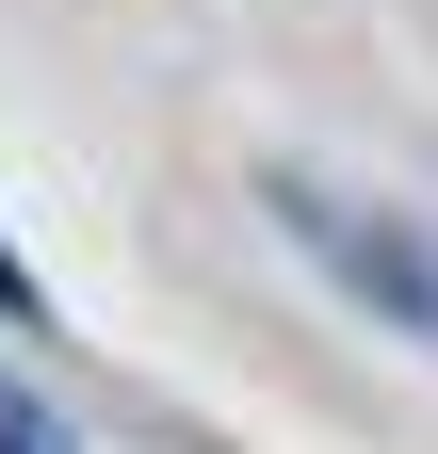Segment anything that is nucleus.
Returning a JSON list of instances; mask_svg holds the SVG:
<instances>
[{
    "label": "nucleus",
    "instance_id": "f257e3e1",
    "mask_svg": "<svg viewBox=\"0 0 438 454\" xmlns=\"http://www.w3.org/2000/svg\"><path fill=\"white\" fill-rule=\"evenodd\" d=\"M0 454H49V422H33V406H0Z\"/></svg>",
    "mask_w": 438,
    "mask_h": 454
}]
</instances>
